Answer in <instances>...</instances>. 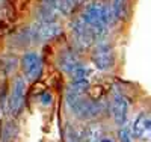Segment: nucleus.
<instances>
[{"label": "nucleus", "mask_w": 151, "mask_h": 142, "mask_svg": "<svg viewBox=\"0 0 151 142\" xmlns=\"http://www.w3.org/2000/svg\"><path fill=\"white\" fill-rule=\"evenodd\" d=\"M0 2H2V0H0Z\"/></svg>", "instance_id": "a211bd4d"}, {"label": "nucleus", "mask_w": 151, "mask_h": 142, "mask_svg": "<svg viewBox=\"0 0 151 142\" xmlns=\"http://www.w3.org/2000/svg\"><path fill=\"white\" fill-rule=\"evenodd\" d=\"M91 59H92V63L95 65V68L101 70V71H107L115 63V53H113V48L107 43L101 41V43H97L95 45H92Z\"/></svg>", "instance_id": "20e7f679"}, {"label": "nucleus", "mask_w": 151, "mask_h": 142, "mask_svg": "<svg viewBox=\"0 0 151 142\" xmlns=\"http://www.w3.org/2000/svg\"><path fill=\"white\" fill-rule=\"evenodd\" d=\"M24 97H26V80L24 77H17L14 86H12V91L9 95V112L11 113H17L23 103H24Z\"/></svg>", "instance_id": "6e6552de"}, {"label": "nucleus", "mask_w": 151, "mask_h": 142, "mask_svg": "<svg viewBox=\"0 0 151 142\" xmlns=\"http://www.w3.org/2000/svg\"><path fill=\"white\" fill-rule=\"evenodd\" d=\"M58 63H59V68L64 71L65 74L71 76V73L80 65V61L77 58V55L74 53L73 50H67V51H62L58 58Z\"/></svg>", "instance_id": "9b49d317"}, {"label": "nucleus", "mask_w": 151, "mask_h": 142, "mask_svg": "<svg viewBox=\"0 0 151 142\" xmlns=\"http://www.w3.org/2000/svg\"><path fill=\"white\" fill-rule=\"evenodd\" d=\"M70 32H71V38L73 43L77 48H91L92 45H95L98 43V38L95 35V32L89 27L88 24H85L80 17H77L76 20L71 21L70 24Z\"/></svg>", "instance_id": "7ed1b4c3"}, {"label": "nucleus", "mask_w": 151, "mask_h": 142, "mask_svg": "<svg viewBox=\"0 0 151 142\" xmlns=\"http://www.w3.org/2000/svg\"><path fill=\"white\" fill-rule=\"evenodd\" d=\"M32 36L38 41H48L55 40L62 33V27L58 21H38L32 26Z\"/></svg>", "instance_id": "39448f33"}, {"label": "nucleus", "mask_w": 151, "mask_h": 142, "mask_svg": "<svg viewBox=\"0 0 151 142\" xmlns=\"http://www.w3.org/2000/svg\"><path fill=\"white\" fill-rule=\"evenodd\" d=\"M21 68H23L24 77H26L27 80H36L42 73V59H41V56L38 53H35V51L26 53L21 58Z\"/></svg>", "instance_id": "423d86ee"}, {"label": "nucleus", "mask_w": 151, "mask_h": 142, "mask_svg": "<svg viewBox=\"0 0 151 142\" xmlns=\"http://www.w3.org/2000/svg\"><path fill=\"white\" fill-rule=\"evenodd\" d=\"M110 110L112 117L118 125H124L127 123V115H129V103L124 98L122 94L115 92L110 100Z\"/></svg>", "instance_id": "0eeeda50"}, {"label": "nucleus", "mask_w": 151, "mask_h": 142, "mask_svg": "<svg viewBox=\"0 0 151 142\" xmlns=\"http://www.w3.org/2000/svg\"><path fill=\"white\" fill-rule=\"evenodd\" d=\"M67 105L68 107L74 112V115H77L82 120H91L95 118L100 113V105L92 100H89L85 94H74L67 89Z\"/></svg>", "instance_id": "f03ea898"}, {"label": "nucleus", "mask_w": 151, "mask_h": 142, "mask_svg": "<svg viewBox=\"0 0 151 142\" xmlns=\"http://www.w3.org/2000/svg\"><path fill=\"white\" fill-rule=\"evenodd\" d=\"M119 141L121 142H133L130 133L125 130V128H121V132H119Z\"/></svg>", "instance_id": "2eb2a0df"}, {"label": "nucleus", "mask_w": 151, "mask_h": 142, "mask_svg": "<svg viewBox=\"0 0 151 142\" xmlns=\"http://www.w3.org/2000/svg\"><path fill=\"white\" fill-rule=\"evenodd\" d=\"M98 142H112V141H109V139H101V141H98Z\"/></svg>", "instance_id": "dca6fc26"}, {"label": "nucleus", "mask_w": 151, "mask_h": 142, "mask_svg": "<svg viewBox=\"0 0 151 142\" xmlns=\"http://www.w3.org/2000/svg\"><path fill=\"white\" fill-rule=\"evenodd\" d=\"M109 6L110 12V20L112 21H118L125 12V0H112Z\"/></svg>", "instance_id": "f8f14e48"}, {"label": "nucleus", "mask_w": 151, "mask_h": 142, "mask_svg": "<svg viewBox=\"0 0 151 142\" xmlns=\"http://www.w3.org/2000/svg\"><path fill=\"white\" fill-rule=\"evenodd\" d=\"M100 135H101V127H100V124H91L85 128L83 139L86 142H97V141H100Z\"/></svg>", "instance_id": "ddd939ff"}, {"label": "nucleus", "mask_w": 151, "mask_h": 142, "mask_svg": "<svg viewBox=\"0 0 151 142\" xmlns=\"http://www.w3.org/2000/svg\"><path fill=\"white\" fill-rule=\"evenodd\" d=\"M67 142H79L77 133L71 130V127H68V130H67Z\"/></svg>", "instance_id": "4468645a"}, {"label": "nucleus", "mask_w": 151, "mask_h": 142, "mask_svg": "<svg viewBox=\"0 0 151 142\" xmlns=\"http://www.w3.org/2000/svg\"><path fill=\"white\" fill-rule=\"evenodd\" d=\"M80 20L95 32L98 43L103 41L104 35L107 33L109 24L112 23L109 6L101 0H94V2L88 3L80 14Z\"/></svg>", "instance_id": "f257e3e1"}, {"label": "nucleus", "mask_w": 151, "mask_h": 142, "mask_svg": "<svg viewBox=\"0 0 151 142\" xmlns=\"http://www.w3.org/2000/svg\"><path fill=\"white\" fill-rule=\"evenodd\" d=\"M86 0H53V2H48V6L52 8L56 15H62V17H67L70 14L77 9L80 5H83Z\"/></svg>", "instance_id": "9d476101"}, {"label": "nucleus", "mask_w": 151, "mask_h": 142, "mask_svg": "<svg viewBox=\"0 0 151 142\" xmlns=\"http://www.w3.org/2000/svg\"><path fill=\"white\" fill-rule=\"evenodd\" d=\"M47 2H53V0H47Z\"/></svg>", "instance_id": "f3484780"}, {"label": "nucleus", "mask_w": 151, "mask_h": 142, "mask_svg": "<svg viewBox=\"0 0 151 142\" xmlns=\"http://www.w3.org/2000/svg\"><path fill=\"white\" fill-rule=\"evenodd\" d=\"M133 136L136 139H139L142 142L150 141L151 136V121H150V113L148 112H142L136 117L133 127H132Z\"/></svg>", "instance_id": "1a4fd4ad"}]
</instances>
